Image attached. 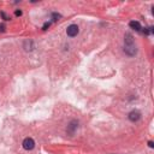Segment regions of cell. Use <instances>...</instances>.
Segmentation results:
<instances>
[{"instance_id":"obj_1","label":"cell","mask_w":154,"mask_h":154,"mask_svg":"<svg viewBox=\"0 0 154 154\" xmlns=\"http://www.w3.org/2000/svg\"><path fill=\"white\" fill-rule=\"evenodd\" d=\"M136 45L132 39L131 34H126L125 39H124V52L128 54V56H135L136 54Z\"/></svg>"},{"instance_id":"obj_2","label":"cell","mask_w":154,"mask_h":154,"mask_svg":"<svg viewBox=\"0 0 154 154\" xmlns=\"http://www.w3.org/2000/svg\"><path fill=\"white\" fill-rule=\"evenodd\" d=\"M22 146H23V148H24L25 151H31V149H34V147H35V141H34L31 137H26V139H24V141H23V143H22Z\"/></svg>"},{"instance_id":"obj_3","label":"cell","mask_w":154,"mask_h":154,"mask_svg":"<svg viewBox=\"0 0 154 154\" xmlns=\"http://www.w3.org/2000/svg\"><path fill=\"white\" fill-rule=\"evenodd\" d=\"M78 31H79V29L76 24L69 25L68 29H66V34H68V36H70V38H75V36L78 34Z\"/></svg>"},{"instance_id":"obj_4","label":"cell","mask_w":154,"mask_h":154,"mask_svg":"<svg viewBox=\"0 0 154 154\" xmlns=\"http://www.w3.org/2000/svg\"><path fill=\"white\" fill-rule=\"evenodd\" d=\"M129 119L131 121V122H137L140 118H141V113L139 112V111H131L130 113H129Z\"/></svg>"},{"instance_id":"obj_5","label":"cell","mask_w":154,"mask_h":154,"mask_svg":"<svg viewBox=\"0 0 154 154\" xmlns=\"http://www.w3.org/2000/svg\"><path fill=\"white\" fill-rule=\"evenodd\" d=\"M129 25H130V28H132V29H135L136 31H141V29H142V26H141V24L137 22V21H131L130 23H129Z\"/></svg>"},{"instance_id":"obj_6","label":"cell","mask_w":154,"mask_h":154,"mask_svg":"<svg viewBox=\"0 0 154 154\" xmlns=\"http://www.w3.org/2000/svg\"><path fill=\"white\" fill-rule=\"evenodd\" d=\"M76 128H78V123H77L76 121H72V122L70 123V125L68 126V131H69L70 134H74V131H75Z\"/></svg>"},{"instance_id":"obj_7","label":"cell","mask_w":154,"mask_h":154,"mask_svg":"<svg viewBox=\"0 0 154 154\" xmlns=\"http://www.w3.org/2000/svg\"><path fill=\"white\" fill-rule=\"evenodd\" d=\"M52 17L54 18L53 21H58V18H60V15H58V13H53V15H52Z\"/></svg>"},{"instance_id":"obj_8","label":"cell","mask_w":154,"mask_h":154,"mask_svg":"<svg viewBox=\"0 0 154 154\" xmlns=\"http://www.w3.org/2000/svg\"><path fill=\"white\" fill-rule=\"evenodd\" d=\"M49 25H51V23H49V22H48V23H45V25H43V30H46Z\"/></svg>"},{"instance_id":"obj_9","label":"cell","mask_w":154,"mask_h":154,"mask_svg":"<svg viewBox=\"0 0 154 154\" xmlns=\"http://www.w3.org/2000/svg\"><path fill=\"white\" fill-rule=\"evenodd\" d=\"M1 15H3V17H4V20H6V21H8V20H10V18H8L4 12H1Z\"/></svg>"},{"instance_id":"obj_10","label":"cell","mask_w":154,"mask_h":154,"mask_svg":"<svg viewBox=\"0 0 154 154\" xmlns=\"http://www.w3.org/2000/svg\"><path fill=\"white\" fill-rule=\"evenodd\" d=\"M16 16H22V11H16Z\"/></svg>"},{"instance_id":"obj_11","label":"cell","mask_w":154,"mask_h":154,"mask_svg":"<svg viewBox=\"0 0 154 154\" xmlns=\"http://www.w3.org/2000/svg\"><path fill=\"white\" fill-rule=\"evenodd\" d=\"M0 31H5V26H4V25L0 26Z\"/></svg>"},{"instance_id":"obj_12","label":"cell","mask_w":154,"mask_h":154,"mask_svg":"<svg viewBox=\"0 0 154 154\" xmlns=\"http://www.w3.org/2000/svg\"><path fill=\"white\" fill-rule=\"evenodd\" d=\"M148 144H149V147H153V146H154V144H153V142H152V141H151V142L148 143Z\"/></svg>"}]
</instances>
